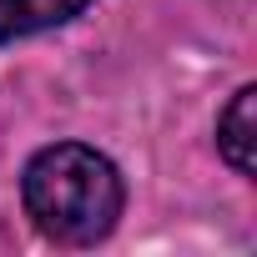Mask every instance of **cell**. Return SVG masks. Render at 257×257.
I'll return each instance as SVG.
<instances>
[{
  "label": "cell",
  "mask_w": 257,
  "mask_h": 257,
  "mask_svg": "<svg viewBox=\"0 0 257 257\" xmlns=\"http://www.w3.org/2000/svg\"><path fill=\"white\" fill-rule=\"evenodd\" d=\"M21 197H26V217L36 222V232L61 247H96L101 237L116 232L121 207H126L116 162L86 142L41 147L26 162Z\"/></svg>",
  "instance_id": "obj_1"
},
{
  "label": "cell",
  "mask_w": 257,
  "mask_h": 257,
  "mask_svg": "<svg viewBox=\"0 0 257 257\" xmlns=\"http://www.w3.org/2000/svg\"><path fill=\"white\" fill-rule=\"evenodd\" d=\"M217 152L237 177L257 172V86H242L232 106L217 116Z\"/></svg>",
  "instance_id": "obj_2"
},
{
  "label": "cell",
  "mask_w": 257,
  "mask_h": 257,
  "mask_svg": "<svg viewBox=\"0 0 257 257\" xmlns=\"http://www.w3.org/2000/svg\"><path fill=\"white\" fill-rule=\"evenodd\" d=\"M91 0H0V46L76 21Z\"/></svg>",
  "instance_id": "obj_3"
}]
</instances>
